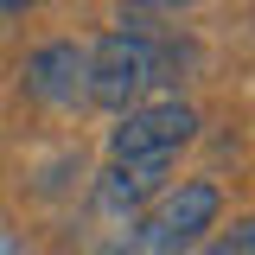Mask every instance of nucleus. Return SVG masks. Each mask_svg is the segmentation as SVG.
<instances>
[{
	"label": "nucleus",
	"instance_id": "obj_1",
	"mask_svg": "<svg viewBox=\"0 0 255 255\" xmlns=\"http://www.w3.org/2000/svg\"><path fill=\"white\" fill-rule=\"evenodd\" d=\"M153 83H159V32L153 26L128 19V26H109L90 45V109L128 115Z\"/></svg>",
	"mask_w": 255,
	"mask_h": 255
},
{
	"label": "nucleus",
	"instance_id": "obj_2",
	"mask_svg": "<svg viewBox=\"0 0 255 255\" xmlns=\"http://www.w3.org/2000/svg\"><path fill=\"white\" fill-rule=\"evenodd\" d=\"M223 217V185L217 179H179L153 198V211L140 217V230L128 236L115 255H185L191 243H204Z\"/></svg>",
	"mask_w": 255,
	"mask_h": 255
},
{
	"label": "nucleus",
	"instance_id": "obj_3",
	"mask_svg": "<svg viewBox=\"0 0 255 255\" xmlns=\"http://www.w3.org/2000/svg\"><path fill=\"white\" fill-rule=\"evenodd\" d=\"M198 140V109L179 96L159 102H134L128 115L109 128V159H179V147Z\"/></svg>",
	"mask_w": 255,
	"mask_h": 255
},
{
	"label": "nucleus",
	"instance_id": "obj_4",
	"mask_svg": "<svg viewBox=\"0 0 255 255\" xmlns=\"http://www.w3.org/2000/svg\"><path fill=\"white\" fill-rule=\"evenodd\" d=\"M19 83L38 109H90V45H77V38L38 45L19 70Z\"/></svg>",
	"mask_w": 255,
	"mask_h": 255
},
{
	"label": "nucleus",
	"instance_id": "obj_5",
	"mask_svg": "<svg viewBox=\"0 0 255 255\" xmlns=\"http://www.w3.org/2000/svg\"><path fill=\"white\" fill-rule=\"evenodd\" d=\"M172 179V159H109V172L96 179V204L109 217H140Z\"/></svg>",
	"mask_w": 255,
	"mask_h": 255
},
{
	"label": "nucleus",
	"instance_id": "obj_6",
	"mask_svg": "<svg viewBox=\"0 0 255 255\" xmlns=\"http://www.w3.org/2000/svg\"><path fill=\"white\" fill-rule=\"evenodd\" d=\"M211 255H255V230H249V223H236L230 236H217V243H211Z\"/></svg>",
	"mask_w": 255,
	"mask_h": 255
},
{
	"label": "nucleus",
	"instance_id": "obj_7",
	"mask_svg": "<svg viewBox=\"0 0 255 255\" xmlns=\"http://www.w3.org/2000/svg\"><path fill=\"white\" fill-rule=\"evenodd\" d=\"M128 13H179V6H198V0H122Z\"/></svg>",
	"mask_w": 255,
	"mask_h": 255
},
{
	"label": "nucleus",
	"instance_id": "obj_8",
	"mask_svg": "<svg viewBox=\"0 0 255 255\" xmlns=\"http://www.w3.org/2000/svg\"><path fill=\"white\" fill-rule=\"evenodd\" d=\"M38 0H0V13H32Z\"/></svg>",
	"mask_w": 255,
	"mask_h": 255
}]
</instances>
